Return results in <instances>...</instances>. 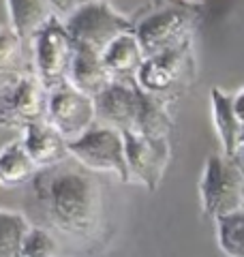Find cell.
<instances>
[{"mask_svg":"<svg viewBox=\"0 0 244 257\" xmlns=\"http://www.w3.org/2000/svg\"><path fill=\"white\" fill-rule=\"evenodd\" d=\"M233 163L238 165V170L244 174V146H242L238 152H235V157H233Z\"/></svg>","mask_w":244,"mask_h":257,"instance_id":"cell-25","label":"cell"},{"mask_svg":"<svg viewBox=\"0 0 244 257\" xmlns=\"http://www.w3.org/2000/svg\"><path fill=\"white\" fill-rule=\"evenodd\" d=\"M9 26L22 39V43H30L35 35L50 22L52 7L47 0H7Z\"/></svg>","mask_w":244,"mask_h":257,"instance_id":"cell-16","label":"cell"},{"mask_svg":"<svg viewBox=\"0 0 244 257\" xmlns=\"http://www.w3.org/2000/svg\"><path fill=\"white\" fill-rule=\"evenodd\" d=\"M195 77L193 60V39H186L180 45L150 56L142 62L133 82L144 94L154 96L163 103H172L186 92Z\"/></svg>","mask_w":244,"mask_h":257,"instance_id":"cell-2","label":"cell"},{"mask_svg":"<svg viewBox=\"0 0 244 257\" xmlns=\"http://www.w3.org/2000/svg\"><path fill=\"white\" fill-rule=\"evenodd\" d=\"M197 13L186 5H163L150 11L140 22H133V35L146 58L180 45L191 39Z\"/></svg>","mask_w":244,"mask_h":257,"instance_id":"cell-5","label":"cell"},{"mask_svg":"<svg viewBox=\"0 0 244 257\" xmlns=\"http://www.w3.org/2000/svg\"><path fill=\"white\" fill-rule=\"evenodd\" d=\"M199 197L203 214L214 221L225 214L242 210L244 174L238 170L233 159L225 157L223 152L206 159L199 178Z\"/></svg>","mask_w":244,"mask_h":257,"instance_id":"cell-4","label":"cell"},{"mask_svg":"<svg viewBox=\"0 0 244 257\" xmlns=\"http://www.w3.org/2000/svg\"><path fill=\"white\" fill-rule=\"evenodd\" d=\"M39 167L32 163L22 140H13L0 150V187L15 189L30 182Z\"/></svg>","mask_w":244,"mask_h":257,"instance_id":"cell-18","label":"cell"},{"mask_svg":"<svg viewBox=\"0 0 244 257\" xmlns=\"http://www.w3.org/2000/svg\"><path fill=\"white\" fill-rule=\"evenodd\" d=\"M216 238L227 257H244V210L216 219Z\"/></svg>","mask_w":244,"mask_h":257,"instance_id":"cell-20","label":"cell"},{"mask_svg":"<svg viewBox=\"0 0 244 257\" xmlns=\"http://www.w3.org/2000/svg\"><path fill=\"white\" fill-rule=\"evenodd\" d=\"M172 128H174V122H172V116H169L167 103L144 94L140 90V105H137L133 133H140L148 140H169Z\"/></svg>","mask_w":244,"mask_h":257,"instance_id":"cell-17","label":"cell"},{"mask_svg":"<svg viewBox=\"0 0 244 257\" xmlns=\"http://www.w3.org/2000/svg\"><path fill=\"white\" fill-rule=\"evenodd\" d=\"M101 58L111 79H116V82H133V77L140 71L146 56L133 32H127V35H120L116 41L107 45V50L101 54Z\"/></svg>","mask_w":244,"mask_h":257,"instance_id":"cell-15","label":"cell"},{"mask_svg":"<svg viewBox=\"0 0 244 257\" xmlns=\"http://www.w3.org/2000/svg\"><path fill=\"white\" fill-rule=\"evenodd\" d=\"M45 122H50L67 142L77 140L94 122V101L73 86H60L47 92Z\"/></svg>","mask_w":244,"mask_h":257,"instance_id":"cell-10","label":"cell"},{"mask_svg":"<svg viewBox=\"0 0 244 257\" xmlns=\"http://www.w3.org/2000/svg\"><path fill=\"white\" fill-rule=\"evenodd\" d=\"M30 182L37 206L52 229L79 240L96 234L103 214V197L92 172L69 157L54 167L39 170Z\"/></svg>","mask_w":244,"mask_h":257,"instance_id":"cell-1","label":"cell"},{"mask_svg":"<svg viewBox=\"0 0 244 257\" xmlns=\"http://www.w3.org/2000/svg\"><path fill=\"white\" fill-rule=\"evenodd\" d=\"M47 90L35 73H18L0 84V126L18 128L45 120Z\"/></svg>","mask_w":244,"mask_h":257,"instance_id":"cell-8","label":"cell"},{"mask_svg":"<svg viewBox=\"0 0 244 257\" xmlns=\"http://www.w3.org/2000/svg\"><path fill=\"white\" fill-rule=\"evenodd\" d=\"M109 82H113V79L105 69L101 54H94L86 47L75 45V54H73L69 69V86L94 99Z\"/></svg>","mask_w":244,"mask_h":257,"instance_id":"cell-14","label":"cell"},{"mask_svg":"<svg viewBox=\"0 0 244 257\" xmlns=\"http://www.w3.org/2000/svg\"><path fill=\"white\" fill-rule=\"evenodd\" d=\"M30 45L32 58H35V71L32 73L37 75L45 90L52 92L60 86H67L75 45H73L71 37L64 30L62 22L52 18L35 35Z\"/></svg>","mask_w":244,"mask_h":257,"instance_id":"cell-7","label":"cell"},{"mask_svg":"<svg viewBox=\"0 0 244 257\" xmlns=\"http://www.w3.org/2000/svg\"><path fill=\"white\" fill-rule=\"evenodd\" d=\"M122 140L129 180H137L148 191H157L172 157L169 140H148L133 131H125Z\"/></svg>","mask_w":244,"mask_h":257,"instance_id":"cell-9","label":"cell"},{"mask_svg":"<svg viewBox=\"0 0 244 257\" xmlns=\"http://www.w3.org/2000/svg\"><path fill=\"white\" fill-rule=\"evenodd\" d=\"M22 52H24L22 39L15 35L11 26L0 24V75L11 73L18 67Z\"/></svg>","mask_w":244,"mask_h":257,"instance_id":"cell-21","label":"cell"},{"mask_svg":"<svg viewBox=\"0 0 244 257\" xmlns=\"http://www.w3.org/2000/svg\"><path fill=\"white\" fill-rule=\"evenodd\" d=\"M20 140L24 144V148H26L28 157L32 159V163L39 170L54 167L69 159V148H67L69 142L45 120L24 126Z\"/></svg>","mask_w":244,"mask_h":257,"instance_id":"cell-12","label":"cell"},{"mask_svg":"<svg viewBox=\"0 0 244 257\" xmlns=\"http://www.w3.org/2000/svg\"><path fill=\"white\" fill-rule=\"evenodd\" d=\"M210 105H212V120L221 140V152L225 157L233 159L235 152L242 148V126L233 105V92L223 90L214 86L210 90Z\"/></svg>","mask_w":244,"mask_h":257,"instance_id":"cell-13","label":"cell"},{"mask_svg":"<svg viewBox=\"0 0 244 257\" xmlns=\"http://www.w3.org/2000/svg\"><path fill=\"white\" fill-rule=\"evenodd\" d=\"M242 210H244V206H242Z\"/></svg>","mask_w":244,"mask_h":257,"instance_id":"cell-26","label":"cell"},{"mask_svg":"<svg viewBox=\"0 0 244 257\" xmlns=\"http://www.w3.org/2000/svg\"><path fill=\"white\" fill-rule=\"evenodd\" d=\"M233 105H235V114H238L240 126H242V146H244V86L238 92H233Z\"/></svg>","mask_w":244,"mask_h":257,"instance_id":"cell-24","label":"cell"},{"mask_svg":"<svg viewBox=\"0 0 244 257\" xmlns=\"http://www.w3.org/2000/svg\"><path fill=\"white\" fill-rule=\"evenodd\" d=\"M73 45L103 54L120 35L133 32V20L116 11L105 0H90L62 22Z\"/></svg>","mask_w":244,"mask_h":257,"instance_id":"cell-3","label":"cell"},{"mask_svg":"<svg viewBox=\"0 0 244 257\" xmlns=\"http://www.w3.org/2000/svg\"><path fill=\"white\" fill-rule=\"evenodd\" d=\"M30 227L26 214L0 206V257H18Z\"/></svg>","mask_w":244,"mask_h":257,"instance_id":"cell-19","label":"cell"},{"mask_svg":"<svg viewBox=\"0 0 244 257\" xmlns=\"http://www.w3.org/2000/svg\"><path fill=\"white\" fill-rule=\"evenodd\" d=\"M18 257H56V242L45 227L32 225L26 234Z\"/></svg>","mask_w":244,"mask_h":257,"instance_id":"cell-22","label":"cell"},{"mask_svg":"<svg viewBox=\"0 0 244 257\" xmlns=\"http://www.w3.org/2000/svg\"><path fill=\"white\" fill-rule=\"evenodd\" d=\"M69 157L88 172L116 174L122 182H129L122 133L111 126L94 122L77 140L69 142Z\"/></svg>","mask_w":244,"mask_h":257,"instance_id":"cell-6","label":"cell"},{"mask_svg":"<svg viewBox=\"0 0 244 257\" xmlns=\"http://www.w3.org/2000/svg\"><path fill=\"white\" fill-rule=\"evenodd\" d=\"M96 122L111 126L116 131H133L137 105H140V88L135 82H109L94 96Z\"/></svg>","mask_w":244,"mask_h":257,"instance_id":"cell-11","label":"cell"},{"mask_svg":"<svg viewBox=\"0 0 244 257\" xmlns=\"http://www.w3.org/2000/svg\"><path fill=\"white\" fill-rule=\"evenodd\" d=\"M47 3H50V7H52L54 18L64 22L67 18H71L77 9H81L84 5L90 3V0H47Z\"/></svg>","mask_w":244,"mask_h":257,"instance_id":"cell-23","label":"cell"}]
</instances>
